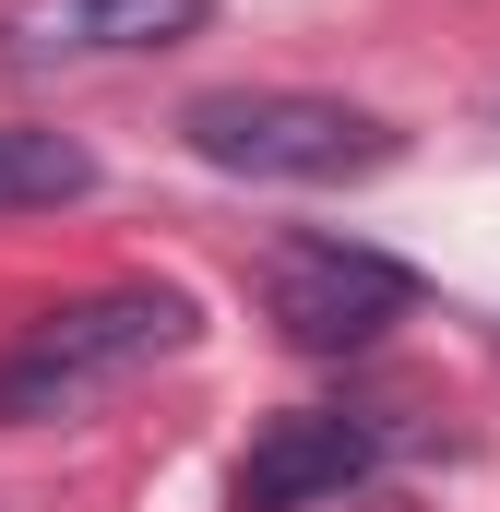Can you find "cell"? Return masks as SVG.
I'll list each match as a JSON object with an SVG mask.
<instances>
[{
  "mask_svg": "<svg viewBox=\"0 0 500 512\" xmlns=\"http://www.w3.org/2000/svg\"><path fill=\"white\" fill-rule=\"evenodd\" d=\"M191 334H203V322H191V298H179V286H96V298H72V310L24 322V334L0 346V429L72 417V405L120 393L131 370L179 358Z\"/></svg>",
  "mask_w": 500,
  "mask_h": 512,
  "instance_id": "obj_1",
  "label": "cell"
},
{
  "mask_svg": "<svg viewBox=\"0 0 500 512\" xmlns=\"http://www.w3.org/2000/svg\"><path fill=\"white\" fill-rule=\"evenodd\" d=\"M262 310H274L286 346L346 358V346H370L381 322L417 310V274L393 251H358V239H274L262 251Z\"/></svg>",
  "mask_w": 500,
  "mask_h": 512,
  "instance_id": "obj_3",
  "label": "cell"
},
{
  "mask_svg": "<svg viewBox=\"0 0 500 512\" xmlns=\"http://www.w3.org/2000/svg\"><path fill=\"white\" fill-rule=\"evenodd\" d=\"M84 191H96V155L72 131L0 120V215H48V203H84Z\"/></svg>",
  "mask_w": 500,
  "mask_h": 512,
  "instance_id": "obj_6",
  "label": "cell"
},
{
  "mask_svg": "<svg viewBox=\"0 0 500 512\" xmlns=\"http://www.w3.org/2000/svg\"><path fill=\"white\" fill-rule=\"evenodd\" d=\"M179 143L227 179H286V191H334V179H381L405 155V131L346 108V96H310V84H215L179 108Z\"/></svg>",
  "mask_w": 500,
  "mask_h": 512,
  "instance_id": "obj_2",
  "label": "cell"
},
{
  "mask_svg": "<svg viewBox=\"0 0 500 512\" xmlns=\"http://www.w3.org/2000/svg\"><path fill=\"white\" fill-rule=\"evenodd\" d=\"M215 0H12V60L48 72V60H131V48H179L203 36Z\"/></svg>",
  "mask_w": 500,
  "mask_h": 512,
  "instance_id": "obj_5",
  "label": "cell"
},
{
  "mask_svg": "<svg viewBox=\"0 0 500 512\" xmlns=\"http://www.w3.org/2000/svg\"><path fill=\"white\" fill-rule=\"evenodd\" d=\"M358 477H370V429L334 417V405H298V417H274L239 453L227 501L239 512H310V501H334V489H358Z\"/></svg>",
  "mask_w": 500,
  "mask_h": 512,
  "instance_id": "obj_4",
  "label": "cell"
}]
</instances>
